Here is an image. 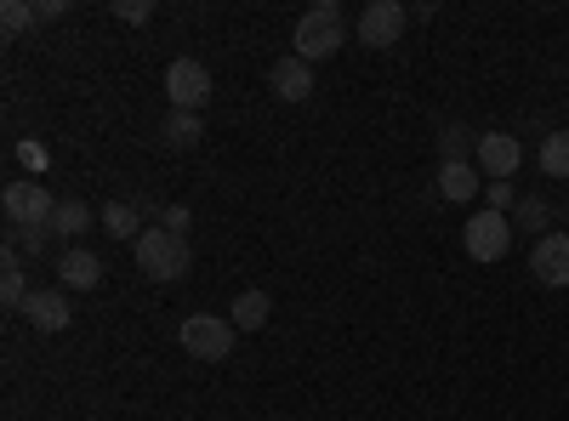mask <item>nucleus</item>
I'll use <instances>...</instances> for the list:
<instances>
[{
  "label": "nucleus",
  "mask_w": 569,
  "mask_h": 421,
  "mask_svg": "<svg viewBox=\"0 0 569 421\" xmlns=\"http://www.w3.org/2000/svg\"><path fill=\"white\" fill-rule=\"evenodd\" d=\"M291 46H297V58H302V63H325V58H337L342 46H348V12L337 7V0H319V7H308V12H302V23H297Z\"/></svg>",
  "instance_id": "obj_1"
},
{
  "label": "nucleus",
  "mask_w": 569,
  "mask_h": 421,
  "mask_svg": "<svg viewBox=\"0 0 569 421\" xmlns=\"http://www.w3.org/2000/svg\"><path fill=\"white\" fill-rule=\"evenodd\" d=\"M131 251H137V273H149L154 285H177V279H188V268H194V251H188V240L171 228H142V240Z\"/></svg>",
  "instance_id": "obj_2"
},
{
  "label": "nucleus",
  "mask_w": 569,
  "mask_h": 421,
  "mask_svg": "<svg viewBox=\"0 0 569 421\" xmlns=\"http://www.w3.org/2000/svg\"><path fill=\"white\" fill-rule=\"evenodd\" d=\"M233 319H217V313H188L182 324H177V342H182V353L188 359H200V364H217V359H228L233 353Z\"/></svg>",
  "instance_id": "obj_3"
},
{
  "label": "nucleus",
  "mask_w": 569,
  "mask_h": 421,
  "mask_svg": "<svg viewBox=\"0 0 569 421\" xmlns=\"http://www.w3.org/2000/svg\"><path fill=\"white\" fill-rule=\"evenodd\" d=\"M7 222H12V233H34V228H46L52 233V211H58V200H52V189L46 182H7Z\"/></svg>",
  "instance_id": "obj_4"
},
{
  "label": "nucleus",
  "mask_w": 569,
  "mask_h": 421,
  "mask_svg": "<svg viewBox=\"0 0 569 421\" xmlns=\"http://www.w3.org/2000/svg\"><path fill=\"white\" fill-rule=\"evenodd\" d=\"M461 245H467V257L472 262H501L507 251H512V217H501V211H472L467 217V228H461Z\"/></svg>",
  "instance_id": "obj_5"
},
{
  "label": "nucleus",
  "mask_w": 569,
  "mask_h": 421,
  "mask_svg": "<svg viewBox=\"0 0 569 421\" xmlns=\"http://www.w3.org/2000/svg\"><path fill=\"white\" fill-rule=\"evenodd\" d=\"M166 98H171V109H182V114H200V109L211 103V69H206L200 58H171V69H166Z\"/></svg>",
  "instance_id": "obj_6"
},
{
  "label": "nucleus",
  "mask_w": 569,
  "mask_h": 421,
  "mask_svg": "<svg viewBox=\"0 0 569 421\" xmlns=\"http://www.w3.org/2000/svg\"><path fill=\"white\" fill-rule=\"evenodd\" d=\"M405 23H410V7H399V0H370V7L353 18V34H359V46H370V52H388V46H399Z\"/></svg>",
  "instance_id": "obj_7"
},
{
  "label": "nucleus",
  "mask_w": 569,
  "mask_h": 421,
  "mask_svg": "<svg viewBox=\"0 0 569 421\" xmlns=\"http://www.w3.org/2000/svg\"><path fill=\"white\" fill-rule=\"evenodd\" d=\"M530 273H536V285H547V291H563L569 285V233L563 228H547L541 240H536Z\"/></svg>",
  "instance_id": "obj_8"
},
{
  "label": "nucleus",
  "mask_w": 569,
  "mask_h": 421,
  "mask_svg": "<svg viewBox=\"0 0 569 421\" xmlns=\"http://www.w3.org/2000/svg\"><path fill=\"white\" fill-rule=\"evenodd\" d=\"M472 166H479V177H490V182H507L518 166H525V143L507 137V131H485L479 149H472Z\"/></svg>",
  "instance_id": "obj_9"
},
{
  "label": "nucleus",
  "mask_w": 569,
  "mask_h": 421,
  "mask_svg": "<svg viewBox=\"0 0 569 421\" xmlns=\"http://www.w3.org/2000/svg\"><path fill=\"white\" fill-rule=\"evenodd\" d=\"M103 285V262L98 251H86V245H69L58 257V291H98Z\"/></svg>",
  "instance_id": "obj_10"
},
{
  "label": "nucleus",
  "mask_w": 569,
  "mask_h": 421,
  "mask_svg": "<svg viewBox=\"0 0 569 421\" xmlns=\"http://www.w3.org/2000/svg\"><path fill=\"white\" fill-rule=\"evenodd\" d=\"M268 86H273L279 103H308V91H313V63H302L297 52L279 58V63L268 69Z\"/></svg>",
  "instance_id": "obj_11"
},
{
  "label": "nucleus",
  "mask_w": 569,
  "mask_h": 421,
  "mask_svg": "<svg viewBox=\"0 0 569 421\" xmlns=\"http://www.w3.org/2000/svg\"><path fill=\"white\" fill-rule=\"evenodd\" d=\"M23 319L34 324V331L58 337L63 324L74 319V313H69V291H29V302H23Z\"/></svg>",
  "instance_id": "obj_12"
},
{
  "label": "nucleus",
  "mask_w": 569,
  "mask_h": 421,
  "mask_svg": "<svg viewBox=\"0 0 569 421\" xmlns=\"http://www.w3.org/2000/svg\"><path fill=\"white\" fill-rule=\"evenodd\" d=\"M0 302H7L12 313H23L29 302V273H23V257H18V240L0 251Z\"/></svg>",
  "instance_id": "obj_13"
},
{
  "label": "nucleus",
  "mask_w": 569,
  "mask_h": 421,
  "mask_svg": "<svg viewBox=\"0 0 569 421\" xmlns=\"http://www.w3.org/2000/svg\"><path fill=\"white\" fill-rule=\"evenodd\" d=\"M200 137H206V120H200V114H182V109H171L166 126H160V143H166L171 154H188Z\"/></svg>",
  "instance_id": "obj_14"
},
{
  "label": "nucleus",
  "mask_w": 569,
  "mask_h": 421,
  "mask_svg": "<svg viewBox=\"0 0 569 421\" xmlns=\"http://www.w3.org/2000/svg\"><path fill=\"white\" fill-rule=\"evenodd\" d=\"M485 182H479V166L472 160H450V166H439V194L445 200H472Z\"/></svg>",
  "instance_id": "obj_15"
},
{
  "label": "nucleus",
  "mask_w": 569,
  "mask_h": 421,
  "mask_svg": "<svg viewBox=\"0 0 569 421\" xmlns=\"http://www.w3.org/2000/svg\"><path fill=\"white\" fill-rule=\"evenodd\" d=\"M268 313H273L268 291H240V297H233V308H228L233 331H262V324H268Z\"/></svg>",
  "instance_id": "obj_16"
},
{
  "label": "nucleus",
  "mask_w": 569,
  "mask_h": 421,
  "mask_svg": "<svg viewBox=\"0 0 569 421\" xmlns=\"http://www.w3.org/2000/svg\"><path fill=\"white\" fill-rule=\"evenodd\" d=\"M103 233H114V240H142V211L137 206H126V200H109L103 206Z\"/></svg>",
  "instance_id": "obj_17"
},
{
  "label": "nucleus",
  "mask_w": 569,
  "mask_h": 421,
  "mask_svg": "<svg viewBox=\"0 0 569 421\" xmlns=\"http://www.w3.org/2000/svg\"><path fill=\"white\" fill-rule=\"evenodd\" d=\"M536 166H541V177H552V182H569V131H552V137H541V154H536Z\"/></svg>",
  "instance_id": "obj_18"
},
{
  "label": "nucleus",
  "mask_w": 569,
  "mask_h": 421,
  "mask_svg": "<svg viewBox=\"0 0 569 421\" xmlns=\"http://www.w3.org/2000/svg\"><path fill=\"white\" fill-rule=\"evenodd\" d=\"M86 228H91V206L86 200H58V211H52V233H58V240H80Z\"/></svg>",
  "instance_id": "obj_19"
},
{
  "label": "nucleus",
  "mask_w": 569,
  "mask_h": 421,
  "mask_svg": "<svg viewBox=\"0 0 569 421\" xmlns=\"http://www.w3.org/2000/svg\"><path fill=\"white\" fill-rule=\"evenodd\" d=\"M472 149H479V137H472L467 126H445V131H439V154H445V166H450V160H467Z\"/></svg>",
  "instance_id": "obj_20"
},
{
  "label": "nucleus",
  "mask_w": 569,
  "mask_h": 421,
  "mask_svg": "<svg viewBox=\"0 0 569 421\" xmlns=\"http://www.w3.org/2000/svg\"><path fill=\"white\" fill-rule=\"evenodd\" d=\"M29 23H34V7H29V0H7V7H0V34H7V40H18Z\"/></svg>",
  "instance_id": "obj_21"
},
{
  "label": "nucleus",
  "mask_w": 569,
  "mask_h": 421,
  "mask_svg": "<svg viewBox=\"0 0 569 421\" xmlns=\"http://www.w3.org/2000/svg\"><path fill=\"white\" fill-rule=\"evenodd\" d=\"M552 222V211H547V200H536V194H525L512 206V228H547Z\"/></svg>",
  "instance_id": "obj_22"
},
{
  "label": "nucleus",
  "mask_w": 569,
  "mask_h": 421,
  "mask_svg": "<svg viewBox=\"0 0 569 421\" xmlns=\"http://www.w3.org/2000/svg\"><path fill=\"white\" fill-rule=\"evenodd\" d=\"M114 18L131 23V29H142V23L154 18V0H114Z\"/></svg>",
  "instance_id": "obj_23"
},
{
  "label": "nucleus",
  "mask_w": 569,
  "mask_h": 421,
  "mask_svg": "<svg viewBox=\"0 0 569 421\" xmlns=\"http://www.w3.org/2000/svg\"><path fill=\"white\" fill-rule=\"evenodd\" d=\"M485 200H490V211H501V217H512V206H518V200H525V194H518V189H512V182H485Z\"/></svg>",
  "instance_id": "obj_24"
},
{
  "label": "nucleus",
  "mask_w": 569,
  "mask_h": 421,
  "mask_svg": "<svg viewBox=\"0 0 569 421\" xmlns=\"http://www.w3.org/2000/svg\"><path fill=\"white\" fill-rule=\"evenodd\" d=\"M69 7H63V0H40V7H34V23H58Z\"/></svg>",
  "instance_id": "obj_25"
},
{
  "label": "nucleus",
  "mask_w": 569,
  "mask_h": 421,
  "mask_svg": "<svg viewBox=\"0 0 569 421\" xmlns=\"http://www.w3.org/2000/svg\"><path fill=\"white\" fill-rule=\"evenodd\" d=\"M12 240H18L23 251H34V257H40V251H46V240H52V233H46V228H34V233H12Z\"/></svg>",
  "instance_id": "obj_26"
},
{
  "label": "nucleus",
  "mask_w": 569,
  "mask_h": 421,
  "mask_svg": "<svg viewBox=\"0 0 569 421\" xmlns=\"http://www.w3.org/2000/svg\"><path fill=\"white\" fill-rule=\"evenodd\" d=\"M18 160H23L29 171H46V149H40V143H23V149H18Z\"/></svg>",
  "instance_id": "obj_27"
},
{
  "label": "nucleus",
  "mask_w": 569,
  "mask_h": 421,
  "mask_svg": "<svg viewBox=\"0 0 569 421\" xmlns=\"http://www.w3.org/2000/svg\"><path fill=\"white\" fill-rule=\"evenodd\" d=\"M160 228H171V233H182V228H188V206H166V217H160Z\"/></svg>",
  "instance_id": "obj_28"
}]
</instances>
